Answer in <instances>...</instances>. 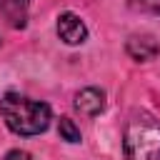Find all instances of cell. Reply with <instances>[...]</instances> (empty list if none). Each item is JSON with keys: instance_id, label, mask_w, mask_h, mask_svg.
<instances>
[{"instance_id": "obj_1", "label": "cell", "mask_w": 160, "mask_h": 160, "mask_svg": "<svg viewBox=\"0 0 160 160\" xmlns=\"http://www.w3.org/2000/svg\"><path fill=\"white\" fill-rule=\"evenodd\" d=\"M0 112L5 118V125L18 135H38L50 125V108L18 92H8L0 100Z\"/></svg>"}, {"instance_id": "obj_2", "label": "cell", "mask_w": 160, "mask_h": 160, "mask_svg": "<svg viewBox=\"0 0 160 160\" xmlns=\"http://www.w3.org/2000/svg\"><path fill=\"white\" fill-rule=\"evenodd\" d=\"M125 160H160V120L150 112H132L122 138Z\"/></svg>"}, {"instance_id": "obj_3", "label": "cell", "mask_w": 160, "mask_h": 160, "mask_svg": "<svg viewBox=\"0 0 160 160\" xmlns=\"http://www.w3.org/2000/svg\"><path fill=\"white\" fill-rule=\"evenodd\" d=\"M58 35H60V40H65L68 45H80V42H85V38H88V28H85V22H82L78 15L62 12V15L58 18Z\"/></svg>"}, {"instance_id": "obj_4", "label": "cell", "mask_w": 160, "mask_h": 160, "mask_svg": "<svg viewBox=\"0 0 160 160\" xmlns=\"http://www.w3.org/2000/svg\"><path fill=\"white\" fill-rule=\"evenodd\" d=\"M160 52V45L152 35H132L128 40V55L132 60H140V62H148L152 60L155 55Z\"/></svg>"}, {"instance_id": "obj_5", "label": "cell", "mask_w": 160, "mask_h": 160, "mask_svg": "<svg viewBox=\"0 0 160 160\" xmlns=\"http://www.w3.org/2000/svg\"><path fill=\"white\" fill-rule=\"evenodd\" d=\"M75 108L88 115V118H95L102 108H105V92L98 90V88H82L78 95H75Z\"/></svg>"}, {"instance_id": "obj_6", "label": "cell", "mask_w": 160, "mask_h": 160, "mask_svg": "<svg viewBox=\"0 0 160 160\" xmlns=\"http://www.w3.org/2000/svg\"><path fill=\"white\" fill-rule=\"evenodd\" d=\"M30 0H0V12L12 28H25Z\"/></svg>"}, {"instance_id": "obj_7", "label": "cell", "mask_w": 160, "mask_h": 160, "mask_svg": "<svg viewBox=\"0 0 160 160\" xmlns=\"http://www.w3.org/2000/svg\"><path fill=\"white\" fill-rule=\"evenodd\" d=\"M58 130H60V138H62V140H68V142H80V128H78L70 118H60Z\"/></svg>"}, {"instance_id": "obj_8", "label": "cell", "mask_w": 160, "mask_h": 160, "mask_svg": "<svg viewBox=\"0 0 160 160\" xmlns=\"http://www.w3.org/2000/svg\"><path fill=\"white\" fill-rule=\"evenodd\" d=\"M132 8L142 10V12H152V15H160V0H130Z\"/></svg>"}, {"instance_id": "obj_9", "label": "cell", "mask_w": 160, "mask_h": 160, "mask_svg": "<svg viewBox=\"0 0 160 160\" xmlns=\"http://www.w3.org/2000/svg\"><path fill=\"white\" fill-rule=\"evenodd\" d=\"M2 160H35L30 152H25V150H10Z\"/></svg>"}]
</instances>
